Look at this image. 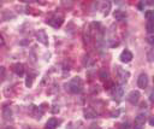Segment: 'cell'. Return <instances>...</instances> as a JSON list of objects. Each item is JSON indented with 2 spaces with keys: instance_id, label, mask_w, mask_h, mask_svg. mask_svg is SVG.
I'll return each mask as SVG.
<instances>
[{
  "instance_id": "cell-1",
  "label": "cell",
  "mask_w": 154,
  "mask_h": 129,
  "mask_svg": "<svg viewBox=\"0 0 154 129\" xmlns=\"http://www.w3.org/2000/svg\"><path fill=\"white\" fill-rule=\"evenodd\" d=\"M82 88H83V82L79 77H73L69 81V83L66 85V89H68L70 93L73 94H77V93H81L82 92Z\"/></svg>"
},
{
  "instance_id": "cell-2",
  "label": "cell",
  "mask_w": 154,
  "mask_h": 129,
  "mask_svg": "<svg viewBox=\"0 0 154 129\" xmlns=\"http://www.w3.org/2000/svg\"><path fill=\"white\" fill-rule=\"evenodd\" d=\"M63 21H64V18H63L62 15H59V16L58 15H54L53 17H51V18L47 19V24L52 25L53 28H59V27L63 24Z\"/></svg>"
},
{
  "instance_id": "cell-3",
  "label": "cell",
  "mask_w": 154,
  "mask_h": 129,
  "mask_svg": "<svg viewBox=\"0 0 154 129\" xmlns=\"http://www.w3.org/2000/svg\"><path fill=\"white\" fill-rule=\"evenodd\" d=\"M117 76H118L119 82L123 85V83H126V82H128V78H129V76H130V72L126 71V70H124V69H122V68L117 66Z\"/></svg>"
},
{
  "instance_id": "cell-4",
  "label": "cell",
  "mask_w": 154,
  "mask_h": 129,
  "mask_svg": "<svg viewBox=\"0 0 154 129\" xmlns=\"http://www.w3.org/2000/svg\"><path fill=\"white\" fill-rule=\"evenodd\" d=\"M145 123H146V116L143 113H140L135 117V122H134V129H145Z\"/></svg>"
},
{
  "instance_id": "cell-5",
  "label": "cell",
  "mask_w": 154,
  "mask_h": 129,
  "mask_svg": "<svg viewBox=\"0 0 154 129\" xmlns=\"http://www.w3.org/2000/svg\"><path fill=\"white\" fill-rule=\"evenodd\" d=\"M140 98H141V94H140L138 91H131V92L128 94V97H126V100H128L130 104L135 105V104L138 103Z\"/></svg>"
},
{
  "instance_id": "cell-6",
  "label": "cell",
  "mask_w": 154,
  "mask_h": 129,
  "mask_svg": "<svg viewBox=\"0 0 154 129\" xmlns=\"http://www.w3.org/2000/svg\"><path fill=\"white\" fill-rule=\"evenodd\" d=\"M148 82H149V80H148V75L147 74H141V75L138 76L137 78V86L138 88H141V89H145V88H147V86H148Z\"/></svg>"
},
{
  "instance_id": "cell-7",
  "label": "cell",
  "mask_w": 154,
  "mask_h": 129,
  "mask_svg": "<svg viewBox=\"0 0 154 129\" xmlns=\"http://www.w3.org/2000/svg\"><path fill=\"white\" fill-rule=\"evenodd\" d=\"M36 39H37V41L41 42L42 45H45V46L48 45V36H47V34H46L45 30L40 29L39 31H36Z\"/></svg>"
},
{
  "instance_id": "cell-8",
  "label": "cell",
  "mask_w": 154,
  "mask_h": 129,
  "mask_svg": "<svg viewBox=\"0 0 154 129\" xmlns=\"http://www.w3.org/2000/svg\"><path fill=\"white\" fill-rule=\"evenodd\" d=\"M132 58H134V56H132V53L129 50H124L119 56V59L122 60L123 63H130L132 60Z\"/></svg>"
},
{
  "instance_id": "cell-9",
  "label": "cell",
  "mask_w": 154,
  "mask_h": 129,
  "mask_svg": "<svg viewBox=\"0 0 154 129\" xmlns=\"http://www.w3.org/2000/svg\"><path fill=\"white\" fill-rule=\"evenodd\" d=\"M31 115H33V117H34V118L40 119V118L42 117V115H43V109L33 105L31 106Z\"/></svg>"
},
{
  "instance_id": "cell-10",
  "label": "cell",
  "mask_w": 154,
  "mask_h": 129,
  "mask_svg": "<svg viewBox=\"0 0 154 129\" xmlns=\"http://www.w3.org/2000/svg\"><path fill=\"white\" fill-rule=\"evenodd\" d=\"M12 70L15 71L16 75L23 76V74H24V65L22 63H16V64L12 65Z\"/></svg>"
},
{
  "instance_id": "cell-11",
  "label": "cell",
  "mask_w": 154,
  "mask_h": 129,
  "mask_svg": "<svg viewBox=\"0 0 154 129\" xmlns=\"http://www.w3.org/2000/svg\"><path fill=\"white\" fill-rule=\"evenodd\" d=\"M123 93H124V91H123V87L122 86H117V87H113V89H112V96H113V98H117V99H120L123 97Z\"/></svg>"
},
{
  "instance_id": "cell-12",
  "label": "cell",
  "mask_w": 154,
  "mask_h": 129,
  "mask_svg": "<svg viewBox=\"0 0 154 129\" xmlns=\"http://www.w3.org/2000/svg\"><path fill=\"white\" fill-rule=\"evenodd\" d=\"M57 127H58V119L56 117H52V118H50L47 121L45 129H56Z\"/></svg>"
},
{
  "instance_id": "cell-13",
  "label": "cell",
  "mask_w": 154,
  "mask_h": 129,
  "mask_svg": "<svg viewBox=\"0 0 154 129\" xmlns=\"http://www.w3.org/2000/svg\"><path fill=\"white\" fill-rule=\"evenodd\" d=\"M113 16H115V18L117 21H122V19H124L126 17V12L123 10H116L113 12Z\"/></svg>"
},
{
  "instance_id": "cell-14",
  "label": "cell",
  "mask_w": 154,
  "mask_h": 129,
  "mask_svg": "<svg viewBox=\"0 0 154 129\" xmlns=\"http://www.w3.org/2000/svg\"><path fill=\"white\" fill-rule=\"evenodd\" d=\"M84 116H85V118H94V117H96V112H94L90 107H88L84 111Z\"/></svg>"
},
{
  "instance_id": "cell-15",
  "label": "cell",
  "mask_w": 154,
  "mask_h": 129,
  "mask_svg": "<svg viewBox=\"0 0 154 129\" xmlns=\"http://www.w3.org/2000/svg\"><path fill=\"white\" fill-rule=\"evenodd\" d=\"M3 116H4V118H5V119L11 118V109H10V107H5V109H4Z\"/></svg>"
},
{
  "instance_id": "cell-16",
  "label": "cell",
  "mask_w": 154,
  "mask_h": 129,
  "mask_svg": "<svg viewBox=\"0 0 154 129\" xmlns=\"http://www.w3.org/2000/svg\"><path fill=\"white\" fill-rule=\"evenodd\" d=\"M145 17L147 18V21H153V19H154V12H153L152 10H149V11H146V13H145Z\"/></svg>"
},
{
  "instance_id": "cell-17",
  "label": "cell",
  "mask_w": 154,
  "mask_h": 129,
  "mask_svg": "<svg viewBox=\"0 0 154 129\" xmlns=\"http://www.w3.org/2000/svg\"><path fill=\"white\" fill-rule=\"evenodd\" d=\"M146 28H147V31H148V34H152V33H153V30H154L153 21H148V22H147V25H146Z\"/></svg>"
},
{
  "instance_id": "cell-18",
  "label": "cell",
  "mask_w": 154,
  "mask_h": 129,
  "mask_svg": "<svg viewBox=\"0 0 154 129\" xmlns=\"http://www.w3.org/2000/svg\"><path fill=\"white\" fill-rule=\"evenodd\" d=\"M100 78H101L102 81L109 80V72H107L106 70H101L100 71Z\"/></svg>"
},
{
  "instance_id": "cell-19",
  "label": "cell",
  "mask_w": 154,
  "mask_h": 129,
  "mask_svg": "<svg viewBox=\"0 0 154 129\" xmlns=\"http://www.w3.org/2000/svg\"><path fill=\"white\" fill-rule=\"evenodd\" d=\"M33 78H34V76H33V75H28V77H26V81H25V86L26 87H31Z\"/></svg>"
},
{
  "instance_id": "cell-20",
  "label": "cell",
  "mask_w": 154,
  "mask_h": 129,
  "mask_svg": "<svg viewBox=\"0 0 154 129\" xmlns=\"http://www.w3.org/2000/svg\"><path fill=\"white\" fill-rule=\"evenodd\" d=\"M5 76V68L0 66V77H4Z\"/></svg>"
},
{
  "instance_id": "cell-21",
  "label": "cell",
  "mask_w": 154,
  "mask_h": 129,
  "mask_svg": "<svg viewBox=\"0 0 154 129\" xmlns=\"http://www.w3.org/2000/svg\"><path fill=\"white\" fill-rule=\"evenodd\" d=\"M145 6H146V3H145V1H141V3L138 4V9H140V10H143Z\"/></svg>"
},
{
  "instance_id": "cell-22",
  "label": "cell",
  "mask_w": 154,
  "mask_h": 129,
  "mask_svg": "<svg viewBox=\"0 0 154 129\" xmlns=\"http://www.w3.org/2000/svg\"><path fill=\"white\" fill-rule=\"evenodd\" d=\"M152 53H153V50H151V51H149V53H148V60H149V62H152V60H153Z\"/></svg>"
},
{
  "instance_id": "cell-23",
  "label": "cell",
  "mask_w": 154,
  "mask_h": 129,
  "mask_svg": "<svg viewBox=\"0 0 154 129\" xmlns=\"http://www.w3.org/2000/svg\"><path fill=\"white\" fill-rule=\"evenodd\" d=\"M148 42H149V44H153V36H149V38H148Z\"/></svg>"
}]
</instances>
